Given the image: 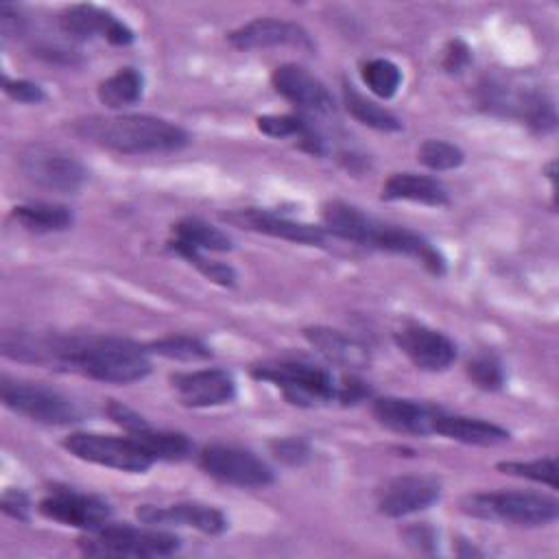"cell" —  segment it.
Here are the masks:
<instances>
[{
	"label": "cell",
	"mask_w": 559,
	"mask_h": 559,
	"mask_svg": "<svg viewBox=\"0 0 559 559\" xmlns=\"http://www.w3.org/2000/svg\"><path fill=\"white\" fill-rule=\"evenodd\" d=\"M229 44L240 50H258V48H275V46H295L304 50H312L314 44L308 31L295 22L277 20V17H255L227 35Z\"/></svg>",
	"instance_id": "30bf717a"
},
{
	"label": "cell",
	"mask_w": 559,
	"mask_h": 559,
	"mask_svg": "<svg viewBox=\"0 0 559 559\" xmlns=\"http://www.w3.org/2000/svg\"><path fill=\"white\" fill-rule=\"evenodd\" d=\"M467 376L472 382L485 391H496L504 382V373L500 362L493 356H476L467 362Z\"/></svg>",
	"instance_id": "e575fe53"
},
{
	"label": "cell",
	"mask_w": 559,
	"mask_h": 559,
	"mask_svg": "<svg viewBox=\"0 0 559 559\" xmlns=\"http://www.w3.org/2000/svg\"><path fill=\"white\" fill-rule=\"evenodd\" d=\"M384 201H415L432 207L450 203L448 190L432 177L415 173H395L382 186Z\"/></svg>",
	"instance_id": "7402d4cb"
},
{
	"label": "cell",
	"mask_w": 559,
	"mask_h": 559,
	"mask_svg": "<svg viewBox=\"0 0 559 559\" xmlns=\"http://www.w3.org/2000/svg\"><path fill=\"white\" fill-rule=\"evenodd\" d=\"M371 411L378 424L402 435H430L437 413L430 406L402 397H378Z\"/></svg>",
	"instance_id": "d6986e66"
},
{
	"label": "cell",
	"mask_w": 559,
	"mask_h": 559,
	"mask_svg": "<svg viewBox=\"0 0 559 559\" xmlns=\"http://www.w3.org/2000/svg\"><path fill=\"white\" fill-rule=\"evenodd\" d=\"M308 122L290 114H271L258 118V129L271 138H301L308 131Z\"/></svg>",
	"instance_id": "836d02e7"
},
{
	"label": "cell",
	"mask_w": 559,
	"mask_h": 559,
	"mask_svg": "<svg viewBox=\"0 0 559 559\" xmlns=\"http://www.w3.org/2000/svg\"><path fill=\"white\" fill-rule=\"evenodd\" d=\"M2 85H4V92H7L13 100H17V103L37 105V103H41V100L46 98L44 90H41L37 83L26 81V79H15V81L4 79Z\"/></svg>",
	"instance_id": "8d00e7d4"
},
{
	"label": "cell",
	"mask_w": 559,
	"mask_h": 559,
	"mask_svg": "<svg viewBox=\"0 0 559 559\" xmlns=\"http://www.w3.org/2000/svg\"><path fill=\"white\" fill-rule=\"evenodd\" d=\"M463 507L476 518L500 520L515 526H544L555 522L559 515L555 498L528 491L474 493L463 502Z\"/></svg>",
	"instance_id": "3957f363"
},
{
	"label": "cell",
	"mask_w": 559,
	"mask_h": 559,
	"mask_svg": "<svg viewBox=\"0 0 559 559\" xmlns=\"http://www.w3.org/2000/svg\"><path fill=\"white\" fill-rule=\"evenodd\" d=\"M138 520L148 526H192L207 535H218L227 528L225 515L201 502H177L168 507H155V504H142L135 511Z\"/></svg>",
	"instance_id": "2e32d148"
},
{
	"label": "cell",
	"mask_w": 559,
	"mask_h": 559,
	"mask_svg": "<svg viewBox=\"0 0 559 559\" xmlns=\"http://www.w3.org/2000/svg\"><path fill=\"white\" fill-rule=\"evenodd\" d=\"M306 341L330 362L347 369H362L369 365V352L354 338L338 330L314 325L304 330Z\"/></svg>",
	"instance_id": "44dd1931"
},
{
	"label": "cell",
	"mask_w": 559,
	"mask_h": 559,
	"mask_svg": "<svg viewBox=\"0 0 559 559\" xmlns=\"http://www.w3.org/2000/svg\"><path fill=\"white\" fill-rule=\"evenodd\" d=\"M502 474L528 478L535 483H544L552 489H557V463L555 459H535V461H502L496 465Z\"/></svg>",
	"instance_id": "1f68e13d"
},
{
	"label": "cell",
	"mask_w": 559,
	"mask_h": 559,
	"mask_svg": "<svg viewBox=\"0 0 559 559\" xmlns=\"http://www.w3.org/2000/svg\"><path fill=\"white\" fill-rule=\"evenodd\" d=\"M146 352H153V354H159V356L173 358V360H186V362L207 360L212 356L210 347L203 341H199L194 336H186V334L153 341Z\"/></svg>",
	"instance_id": "f546056e"
},
{
	"label": "cell",
	"mask_w": 559,
	"mask_h": 559,
	"mask_svg": "<svg viewBox=\"0 0 559 559\" xmlns=\"http://www.w3.org/2000/svg\"><path fill=\"white\" fill-rule=\"evenodd\" d=\"M321 218H323V231H330L336 238H343L362 247H367L371 229L376 225L371 216H367L358 207L343 201L325 203Z\"/></svg>",
	"instance_id": "603a6c76"
},
{
	"label": "cell",
	"mask_w": 559,
	"mask_h": 559,
	"mask_svg": "<svg viewBox=\"0 0 559 559\" xmlns=\"http://www.w3.org/2000/svg\"><path fill=\"white\" fill-rule=\"evenodd\" d=\"M24 177L50 192L72 194L87 181L85 166L72 155L48 144H31L20 153Z\"/></svg>",
	"instance_id": "5b68a950"
},
{
	"label": "cell",
	"mask_w": 559,
	"mask_h": 559,
	"mask_svg": "<svg viewBox=\"0 0 559 559\" xmlns=\"http://www.w3.org/2000/svg\"><path fill=\"white\" fill-rule=\"evenodd\" d=\"M367 395H369V386H365L362 380L345 378L341 384H336V397L334 400H341L343 404H356Z\"/></svg>",
	"instance_id": "ab89813d"
},
{
	"label": "cell",
	"mask_w": 559,
	"mask_h": 559,
	"mask_svg": "<svg viewBox=\"0 0 559 559\" xmlns=\"http://www.w3.org/2000/svg\"><path fill=\"white\" fill-rule=\"evenodd\" d=\"M225 218L238 227L258 231V234H266L273 238H282V240H290V242H299V245H321L325 238L323 227H314L308 223H299L266 210H258V207H247V210H236L231 214H225Z\"/></svg>",
	"instance_id": "e0dca14e"
},
{
	"label": "cell",
	"mask_w": 559,
	"mask_h": 559,
	"mask_svg": "<svg viewBox=\"0 0 559 559\" xmlns=\"http://www.w3.org/2000/svg\"><path fill=\"white\" fill-rule=\"evenodd\" d=\"M0 507L9 518L20 520V522H28L31 500L22 489H7L0 498Z\"/></svg>",
	"instance_id": "f35d334b"
},
{
	"label": "cell",
	"mask_w": 559,
	"mask_h": 559,
	"mask_svg": "<svg viewBox=\"0 0 559 559\" xmlns=\"http://www.w3.org/2000/svg\"><path fill=\"white\" fill-rule=\"evenodd\" d=\"M365 85L380 98H391L402 83L400 68L389 59H369L360 68Z\"/></svg>",
	"instance_id": "f1b7e54d"
},
{
	"label": "cell",
	"mask_w": 559,
	"mask_h": 559,
	"mask_svg": "<svg viewBox=\"0 0 559 559\" xmlns=\"http://www.w3.org/2000/svg\"><path fill=\"white\" fill-rule=\"evenodd\" d=\"M39 513L48 520L85 531L100 528L111 518V509L105 500L76 491H52L39 502Z\"/></svg>",
	"instance_id": "7c38bea8"
},
{
	"label": "cell",
	"mask_w": 559,
	"mask_h": 559,
	"mask_svg": "<svg viewBox=\"0 0 559 559\" xmlns=\"http://www.w3.org/2000/svg\"><path fill=\"white\" fill-rule=\"evenodd\" d=\"M144 79L135 68H120L116 74L98 85V98L109 109L133 105L142 98Z\"/></svg>",
	"instance_id": "484cf974"
},
{
	"label": "cell",
	"mask_w": 559,
	"mask_h": 559,
	"mask_svg": "<svg viewBox=\"0 0 559 559\" xmlns=\"http://www.w3.org/2000/svg\"><path fill=\"white\" fill-rule=\"evenodd\" d=\"M170 249L186 258L192 266H197L207 280L221 284V286H234L236 282V271L229 266V264H223V262H216V260H207L199 249L186 245V242H179V240H170Z\"/></svg>",
	"instance_id": "4dcf8cb0"
},
{
	"label": "cell",
	"mask_w": 559,
	"mask_h": 559,
	"mask_svg": "<svg viewBox=\"0 0 559 559\" xmlns=\"http://www.w3.org/2000/svg\"><path fill=\"white\" fill-rule=\"evenodd\" d=\"M153 461H183L192 452V443L181 432L155 430L151 426L129 435Z\"/></svg>",
	"instance_id": "d4e9b609"
},
{
	"label": "cell",
	"mask_w": 559,
	"mask_h": 559,
	"mask_svg": "<svg viewBox=\"0 0 559 559\" xmlns=\"http://www.w3.org/2000/svg\"><path fill=\"white\" fill-rule=\"evenodd\" d=\"M173 386L183 406L207 408L234 400L236 382L225 369H199L173 376Z\"/></svg>",
	"instance_id": "9a60e30c"
},
{
	"label": "cell",
	"mask_w": 559,
	"mask_h": 559,
	"mask_svg": "<svg viewBox=\"0 0 559 559\" xmlns=\"http://www.w3.org/2000/svg\"><path fill=\"white\" fill-rule=\"evenodd\" d=\"M441 485L432 476L408 474L389 480L378 493V511L389 518H402L428 509L439 500Z\"/></svg>",
	"instance_id": "8fae6325"
},
{
	"label": "cell",
	"mask_w": 559,
	"mask_h": 559,
	"mask_svg": "<svg viewBox=\"0 0 559 559\" xmlns=\"http://www.w3.org/2000/svg\"><path fill=\"white\" fill-rule=\"evenodd\" d=\"M417 159L430 170H452L459 168L465 159L463 151L443 140H426L417 148Z\"/></svg>",
	"instance_id": "d6a6232c"
},
{
	"label": "cell",
	"mask_w": 559,
	"mask_h": 559,
	"mask_svg": "<svg viewBox=\"0 0 559 559\" xmlns=\"http://www.w3.org/2000/svg\"><path fill=\"white\" fill-rule=\"evenodd\" d=\"M367 247L391 251V253H402L408 258L419 260L432 275H443L445 273V260L443 255L419 234L397 227V225H384L378 223L371 229Z\"/></svg>",
	"instance_id": "ac0fdd59"
},
{
	"label": "cell",
	"mask_w": 559,
	"mask_h": 559,
	"mask_svg": "<svg viewBox=\"0 0 559 559\" xmlns=\"http://www.w3.org/2000/svg\"><path fill=\"white\" fill-rule=\"evenodd\" d=\"M74 131L103 148L140 155V153H168L188 144V133L164 118L155 116H90L76 120Z\"/></svg>",
	"instance_id": "6da1fadb"
},
{
	"label": "cell",
	"mask_w": 559,
	"mask_h": 559,
	"mask_svg": "<svg viewBox=\"0 0 559 559\" xmlns=\"http://www.w3.org/2000/svg\"><path fill=\"white\" fill-rule=\"evenodd\" d=\"M432 432L443 435L448 439L467 443V445H498L509 441V430L498 424L478 419V417H463V415H448L437 411L432 421Z\"/></svg>",
	"instance_id": "ffe728a7"
},
{
	"label": "cell",
	"mask_w": 559,
	"mask_h": 559,
	"mask_svg": "<svg viewBox=\"0 0 559 559\" xmlns=\"http://www.w3.org/2000/svg\"><path fill=\"white\" fill-rule=\"evenodd\" d=\"M175 240L186 242L199 251H229L231 240L218 227L201 221V218H181L173 225Z\"/></svg>",
	"instance_id": "83f0119b"
},
{
	"label": "cell",
	"mask_w": 559,
	"mask_h": 559,
	"mask_svg": "<svg viewBox=\"0 0 559 559\" xmlns=\"http://www.w3.org/2000/svg\"><path fill=\"white\" fill-rule=\"evenodd\" d=\"M0 395L7 408L39 424L63 426L79 419V408L72 404V400L41 384L2 378Z\"/></svg>",
	"instance_id": "8992f818"
},
{
	"label": "cell",
	"mask_w": 559,
	"mask_h": 559,
	"mask_svg": "<svg viewBox=\"0 0 559 559\" xmlns=\"http://www.w3.org/2000/svg\"><path fill=\"white\" fill-rule=\"evenodd\" d=\"M271 83L277 94H282L288 103L297 105L299 109L314 114H328L334 109V100L328 87L314 74H310L306 68L297 63L277 66L271 74Z\"/></svg>",
	"instance_id": "5bb4252c"
},
{
	"label": "cell",
	"mask_w": 559,
	"mask_h": 559,
	"mask_svg": "<svg viewBox=\"0 0 559 559\" xmlns=\"http://www.w3.org/2000/svg\"><path fill=\"white\" fill-rule=\"evenodd\" d=\"M343 100H345L347 111L365 127H371L378 131H400L402 129V122L389 109L369 100L349 83L343 85Z\"/></svg>",
	"instance_id": "4316f807"
},
{
	"label": "cell",
	"mask_w": 559,
	"mask_h": 559,
	"mask_svg": "<svg viewBox=\"0 0 559 559\" xmlns=\"http://www.w3.org/2000/svg\"><path fill=\"white\" fill-rule=\"evenodd\" d=\"M107 415L114 419V424H118L122 430H127V435H133V432L148 426L142 415H138L129 406H124L120 402H114V400L107 404Z\"/></svg>",
	"instance_id": "74e56055"
},
{
	"label": "cell",
	"mask_w": 559,
	"mask_h": 559,
	"mask_svg": "<svg viewBox=\"0 0 559 559\" xmlns=\"http://www.w3.org/2000/svg\"><path fill=\"white\" fill-rule=\"evenodd\" d=\"M63 448L81 461L120 472H146L153 465V459L129 435L122 439L96 432H74L66 437Z\"/></svg>",
	"instance_id": "52a82bcc"
},
{
	"label": "cell",
	"mask_w": 559,
	"mask_h": 559,
	"mask_svg": "<svg viewBox=\"0 0 559 559\" xmlns=\"http://www.w3.org/2000/svg\"><path fill=\"white\" fill-rule=\"evenodd\" d=\"M79 548L90 557H168L179 550V537L159 528H135L127 524H105L87 531Z\"/></svg>",
	"instance_id": "7a4b0ae2"
},
{
	"label": "cell",
	"mask_w": 559,
	"mask_h": 559,
	"mask_svg": "<svg viewBox=\"0 0 559 559\" xmlns=\"http://www.w3.org/2000/svg\"><path fill=\"white\" fill-rule=\"evenodd\" d=\"M253 378L275 384L290 404L314 406L336 397L334 378L319 367L299 360H271L253 367Z\"/></svg>",
	"instance_id": "277c9868"
},
{
	"label": "cell",
	"mask_w": 559,
	"mask_h": 559,
	"mask_svg": "<svg viewBox=\"0 0 559 559\" xmlns=\"http://www.w3.org/2000/svg\"><path fill=\"white\" fill-rule=\"evenodd\" d=\"M199 463L212 478L238 487H266L273 483V469L253 452L236 445H207Z\"/></svg>",
	"instance_id": "ba28073f"
},
{
	"label": "cell",
	"mask_w": 559,
	"mask_h": 559,
	"mask_svg": "<svg viewBox=\"0 0 559 559\" xmlns=\"http://www.w3.org/2000/svg\"><path fill=\"white\" fill-rule=\"evenodd\" d=\"M467 63H469V48L459 39L450 41L445 57H443V68L448 72H461Z\"/></svg>",
	"instance_id": "60d3db41"
},
{
	"label": "cell",
	"mask_w": 559,
	"mask_h": 559,
	"mask_svg": "<svg viewBox=\"0 0 559 559\" xmlns=\"http://www.w3.org/2000/svg\"><path fill=\"white\" fill-rule=\"evenodd\" d=\"M11 218L22 225L28 231L35 234H50V231H63L72 225L74 216L70 207L59 203H22L11 210Z\"/></svg>",
	"instance_id": "cb8c5ba5"
},
{
	"label": "cell",
	"mask_w": 559,
	"mask_h": 559,
	"mask_svg": "<svg viewBox=\"0 0 559 559\" xmlns=\"http://www.w3.org/2000/svg\"><path fill=\"white\" fill-rule=\"evenodd\" d=\"M271 450L286 465H301L312 456V450H310L308 441H304L299 437L277 439V441L271 443Z\"/></svg>",
	"instance_id": "d590c367"
},
{
	"label": "cell",
	"mask_w": 559,
	"mask_h": 559,
	"mask_svg": "<svg viewBox=\"0 0 559 559\" xmlns=\"http://www.w3.org/2000/svg\"><path fill=\"white\" fill-rule=\"evenodd\" d=\"M61 31L76 39H90V37H105L114 46H127L133 41V31L120 22L114 13L107 9H100L96 4H72L68 7L59 17Z\"/></svg>",
	"instance_id": "4fadbf2b"
},
{
	"label": "cell",
	"mask_w": 559,
	"mask_h": 559,
	"mask_svg": "<svg viewBox=\"0 0 559 559\" xmlns=\"http://www.w3.org/2000/svg\"><path fill=\"white\" fill-rule=\"evenodd\" d=\"M400 352L424 371H443L456 360V345L439 330L408 323L395 332Z\"/></svg>",
	"instance_id": "9c48e42d"
},
{
	"label": "cell",
	"mask_w": 559,
	"mask_h": 559,
	"mask_svg": "<svg viewBox=\"0 0 559 559\" xmlns=\"http://www.w3.org/2000/svg\"><path fill=\"white\" fill-rule=\"evenodd\" d=\"M0 28H2L4 37L17 35L22 31V17L9 4L0 7Z\"/></svg>",
	"instance_id": "b9f144b4"
}]
</instances>
